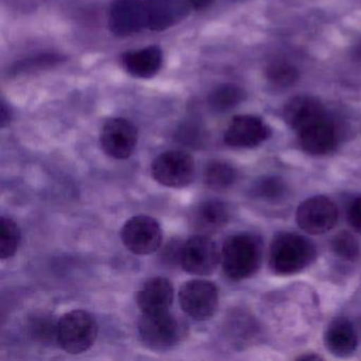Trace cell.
I'll use <instances>...</instances> for the list:
<instances>
[{"mask_svg": "<svg viewBox=\"0 0 361 361\" xmlns=\"http://www.w3.org/2000/svg\"><path fill=\"white\" fill-rule=\"evenodd\" d=\"M263 245L251 233H238L226 240L221 252V266L228 278L245 280L259 269Z\"/></svg>", "mask_w": 361, "mask_h": 361, "instance_id": "1", "label": "cell"}, {"mask_svg": "<svg viewBox=\"0 0 361 361\" xmlns=\"http://www.w3.org/2000/svg\"><path fill=\"white\" fill-rule=\"evenodd\" d=\"M316 257V248L307 238L295 233H281L272 240L270 269L280 276H290L307 267Z\"/></svg>", "mask_w": 361, "mask_h": 361, "instance_id": "2", "label": "cell"}, {"mask_svg": "<svg viewBox=\"0 0 361 361\" xmlns=\"http://www.w3.org/2000/svg\"><path fill=\"white\" fill-rule=\"evenodd\" d=\"M97 336L96 319L85 310H71L59 320L56 343L69 354H81L90 350Z\"/></svg>", "mask_w": 361, "mask_h": 361, "instance_id": "3", "label": "cell"}, {"mask_svg": "<svg viewBox=\"0 0 361 361\" xmlns=\"http://www.w3.org/2000/svg\"><path fill=\"white\" fill-rule=\"evenodd\" d=\"M141 342L149 350L164 352L176 345L183 336V327L169 312L142 314L138 323Z\"/></svg>", "mask_w": 361, "mask_h": 361, "instance_id": "4", "label": "cell"}, {"mask_svg": "<svg viewBox=\"0 0 361 361\" xmlns=\"http://www.w3.org/2000/svg\"><path fill=\"white\" fill-rule=\"evenodd\" d=\"M293 130L297 133L302 149L310 155H326L337 145L335 128L326 117L325 109L306 118Z\"/></svg>", "mask_w": 361, "mask_h": 361, "instance_id": "5", "label": "cell"}, {"mask_svg": "<svg viewBox=\"0 0 361 361\" xmlns=\"http://www.w3.org/2000/svg\"><path fill=\"white\" fill-rule=\"evenodd\" d=\"M152 176L164 187H187L195 176V162L187 152L169 151L158 156L152 164Z\"/></svg>", "mask_w": 361, "mask_h": 361, "instance_id": "6", "label": "cell"}, {"mask_svg": "<svg viewBox=\"0 0 361 361\" xmlns=\"http://www.w3.org/2000/svg\"><path fill=\"white\" fill-rule=\"evenodd\" d=\"M121 240L126 248L135 255H152L161 246V227L153 217L137 215L124 224Z\"/></svg>", "mask_w": 361, "mask_h": 361, "instance_id": "7", "label": "cell"}, {"mask_svg": "<svg viewBox=\"0 0 361 361\" xmlns=\"http://www.w3.org/2000/svg\"><path fill=\"white\" fill-rule=\"evenodd\" d=\"M179 303L185 314L198 321L214 316L219 307V290L214 283L191 280L179 290Z\"/></svg>", "mask_w": 361, "mask_h": 361, "instance_id": "8", "label": "cell"}, {"mask_svg": "<svg viewBox=\"0 0 361 361\" xmlns=\"http://www.w3.org/2000/svg\"><path fill=\"white\" fill-rule=\"evenodd\" d=\"M221 261L217 245L206 234L192 236L183 243L180 265L194 276H209L214 272Z\"/></svg>", "mask_w": 361, "mask_h": 361, "instance_id": "9", "label": "cell"}, {"mask_svg": "<svg viewBox=\"0 0 361 361\" xmlns=\"http://www.w3.org/2000/svg\"><path fill=\"white\" fill-rule=\"evenodd\" d=\"M297 221L306 233L314 235L326 233L337 224V206L325 196L308 198L298 208Z\"/></svg>", "mask_w": 361, "mask_h": 361, "instance_id": "10", "label": "cell"}, {"mask_svg": "<svg viewBox=\"0 0 361 361\" xmlns=\"http://www.w3.org/2000/svg\"><path fill=\"white\" fill-rule=\"evenodd\" d=\"M138 133L134 124L123 118H113L105 122L100 141L103 151L114 159H128L134 153Z\"/></svg>", "mask_w": 361, "mask_h": 361, "instance_id": "11", "label": "cell"}, {"mask_svg": "<svg viewBox=\"0 0 361 361\" xmlns=\"http://www.w3.org/2000/svg\"><path fill=\"white\" fill-rule=\"evenodd\" d=\"M109 26L118 37H128L147 28L145 0H115L109 9Z\"/></svg>", "mask_w": 361, "mask_h": 361, "instance_id": "12", "label": "cell"}, {"mask_svg": "<svg viewBox=\"0 0 361 361\" xmlns=\"http://www.w3.org/2000/svg\"><path fill=\"white\" fill-rule=\"evenodd\" d=\"M270 136L265 122L255 116H236L230 122L224 135V140L235 149H252L262 145Z\"/></svg>", "mask_w": 361, "mask_h": 361, "instance_id": "13", "label": "cell"}, {"mask_svg": "<svg viewBox=\"0 0 361 361\" xmlns=\"http://www.w3.org/2000/svg\"><path fill=\"white\" fill-rule=\"evenodd\" d=\"M147 28L162 31L180 23L192 10L189 0H145Z\"/></svg>", "mask_w": 361, "mask_h": 361, "instance_id": "14", "label": "cell"}, {"mask_svg": "<svg viewBox=\"0 0 361 361\" xmlns=\"http://www.w3.org/2000/svg\"><path fill=\"white\" fill-rule=\"evenodd\" d=\"M174 300V287L168 279H149L137 293V305L142 314L169 312Z\"/></svg>", "mask_w": 361, "mask_h": 361, "instance_id": "15", "label": "cell"}, {"mask_svg": "<svg viewBox=\"0 0 361 361\" xmlns=\"http://www.w3.org/2000/svg\"><path fill=\"white\" fill-rule=\"evenodd\" d=\"M230 219L227 204L221 200H207L196 207L191 215V224L200 234L219 231Z\"/></svg>", "mask_w": 361, "mask_h": 361, "instance_id": "16", "label": "cell"}, {"mask_svg": "<svg viewBox=\"0 0 361 361\" xmlns=\"http://www.w3.org/2000/svg\"><path fill=\"white\" fill-rule=\"evenodd\" d=\"M122 64L130 75L140 79H149L161 68L162 51L157 46L128 51L122 56Z\"/></svg>", "mask_w": 361, "mask_h": 361, "instance_id": "17", "label": "cell"}, {"mask_svg": "<svg viewBox=\"0 0 361 361\" xmlns=\"http://www.w3.org/2000/svg\"><path fill=\"white\" fill-rule=\"evenodd\" d=\"M325 346L338 357H348L355 352L358 343L354 326L346 319H335L325 331Z\"/></svg>", "mask_w": 361, "mask_h": 361, "instance_id": "18", "label": "cell"}, {"mask_svg": "<svg viewBox=\"0 0 361 361\" xmlns=\"http://www.w3.org/2000/svg\"><path fill=\"white\" fill-rule=\"evenodd\" d=\"M238 178L235 169L223 161H213L207 166L204 181L210 189L223 191L231 187Z\"/></svg>", "mask_w": 361, "mask_h": 361, "instance_id": "19", "label": "cell"}, {"mask_svg": "<svg viewBox=\"0 0 361 361\" xmlns=\"http://www.w3.org/2000/svg\"><path fill=\"white\" fill-rule=\"evenodd\" d=\"M245 99L242 88L233 84H224L215 88L209 96L211 109L216 111H227L238 106Z\"/></svg>", "mask_w": 361, "mask_h": 361, "instance_id": "20", "label": "cell"}, {"mask_svg": "<svg viewBox=\"0 0 361 361\" xmlns=\"http://www.w3.org/2000/svg\"><path fill=\"white\" fill-rule=\"evenodd\" d=\"M20 228L11 219L3 216L0 219V257L10 259L16 255L20 246Z\"/></svg>", "mask_w": 361, "mask_h": 361, "instance_id": "21", "label": "cell"}, {"mask_svg": "<svg viewBox=\"0 0 361 361\" xmlns=\"http://www.w3.org/2000/svg\"><path fill=\"white\" fill-rule=\"evenodd\" d=\"M58 322L54 316L47 314H35L29 322V331L35 341L49 344L56 341Z\"/></svg>", "mask_w": 361, "mask_h": 361, "instance_id": "22", "label": "cell"}, {"mask_svg": "<svg viewBox=\"0 0 361 361\" xmlns=\"http://www.w3.org/2000/svg\"><path fill=\"white\" fill-rule=\"evenodd\" d=\"M265 75L272 85L289 87L299 80V71L288 63H272L265 69Z\"/></svg>", "mask_w": 361, "mask_h": 361, "instance_id": "23", "label": "cell"}, {"mask_svg": "<svg viewBox=\"0 0 361 361\" xmlns=\"http://www.w3.org/2000/svg\"><path fill=\"white\" fill-rule=\"evenodd\" d=\"M334 252L344 261L354 262L360 255L358 240L350 232H340L331 242Z\"/></svg>", "mask_w": 361, "mask_h": 361, "instance_id": "24", "label": "cell"}, {"mask_svg": "<svg viewBox=\"0 0 361 361\" xmlns=\"http://www.w3.org/2000/svg\"><path fill=\"white\" fill-rule=\"evenodd\" d=\"M287 188L284 181L278 177H266L255 185L253 193L257 197L266 200H276L286 194Z\"/></svg>", "mask_w": 361, "mask_h": 361, "instance_id": "25", "label": "cell"}, {"mask_svg": "<svg viewBox=\"0 0 361 361\" xmlns=\"http://www.w3.org/2000/svg\"><path fill=\"white\" fill-rule=\"evenodd\" d=\"M183 243L180 240H172L166 245L161 253V259L168 265H176L180 264L181 250H183Z\"/></svg>", "mask_w": 361, "mask_h": 361, "instance_id": "26", "label": "cell"}, {"mask_svg": "<svg viewBox=\"0 0 361 361\" xmlns=\"http://www.w3.org/2000/svg\"><path fill=\"white\" fill-rule=\"evenodd\" d=\"M348 221L357 233L361 234V197L355 198L348 210Z\"/></svg>", "mask_w": 361, "mask_h": 361, "instance_id": "27", "label": "cell"}, {"mask_svg": "<svg viewBox=\"0 0 361 361\" xmlns=\"http://www.w3.org/2000/svg\"><path fill=\"white\" fill-rule=\"evenodd\" d=\"M11 119L12 111H10L9 106H7L5 102L1 103V109H0V123H1V128L9 126Z\"/></svg>", "mask_w": 361, "mask_h": 361, "instance_id": "28", "label": "cell"}, {"mask_svg": "<svg viewBox=\"0 0 361 361\" xmlns=\"http://www.w3.org/2000/svg\"><path fill=\"white\" fill-rule=\"evenodd\" d=\"M189 1L192 9L196 10L204 9L213 3V0H189Z\"/></svg>", "mask_w": 361, "mask_h": 361, "instance_id": "29", "label": "cell"}, {"mask_svg": "<svg viewBox=\"0 0 361 361\" xmlns=\"http://www.w3.org/2000/svg\"><path fill=\"white\" fill-rule=\"evenodd\" d=\"M353 58L357 61V62L361 63V39L355 44L354 48H353Z\"/></svg>", "mask_w": 361, "mask_h": 361, "instance_id": "30", "label": "cell"}]
</instances>
